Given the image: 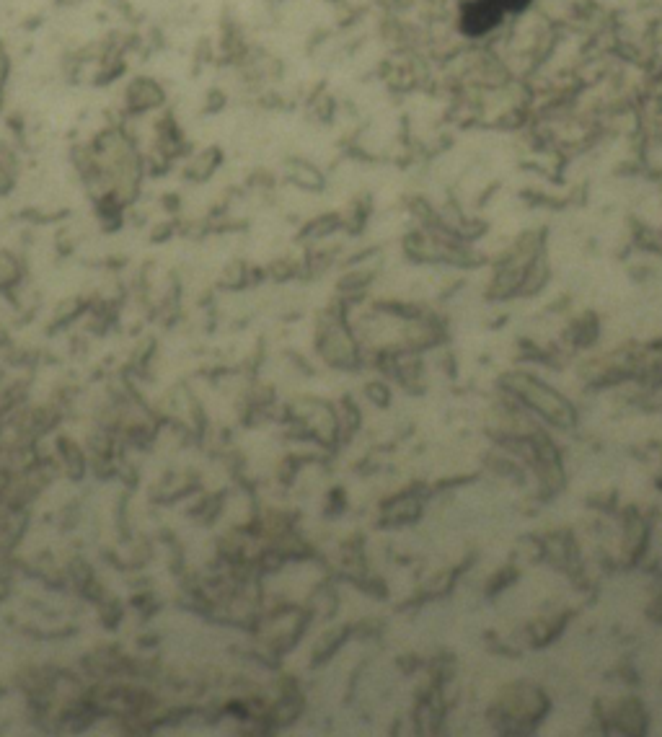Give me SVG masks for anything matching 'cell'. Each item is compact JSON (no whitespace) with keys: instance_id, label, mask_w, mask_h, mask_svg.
Segmentation results:
<instances>
[{"instance_id":"1","label":"cell","mask_w":662,"mask_h":737,"mask_svg":"<svg viewBox=\"0 0 662 737\" xmlns=\"http://www.w3.org/2000/svg\"><path fill=\"white\" fill-rule=\"evenodd\" d=\"M505 13L500 11V6L494 0H471L469 6H463L461 13V29L469 37H484L487 32H492L494 26L500 24Z\"/></svg>"},{"instance_id":"2","label":"cell","mask_w":662,"mask_h":737,"mask_svg":"<svg viewBox=\"0 0 662 737\" xmlns=\"http://www.w3.org/2000/svg\"><path fill=\"white\" fill-rule=\"evenodd\" d=\"M497 6H500L502 13H520L523 8H528L531 0H494Z\"/></svg>"}]
</instances>
